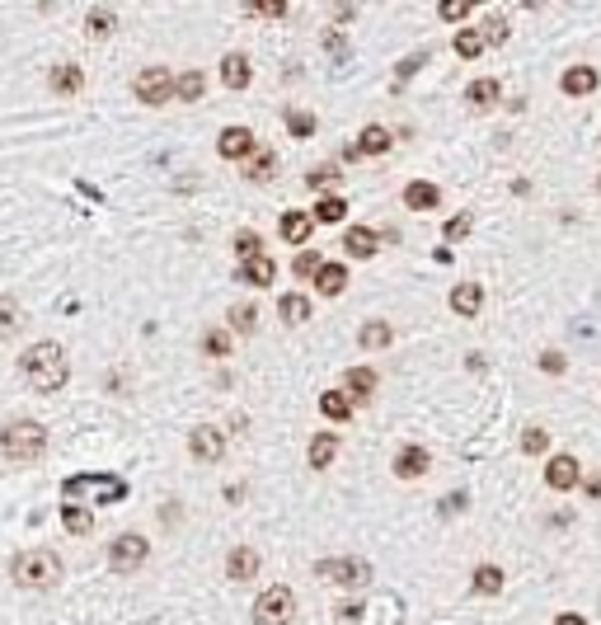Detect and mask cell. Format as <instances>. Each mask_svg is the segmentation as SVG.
<instances>
[{"instance_id":"cell-1","label":"cell","mask_w":601,"mask_h":625,"mask_svg":"<svg viewBox=\"0 0 601 625\" xmlns=\"http://www.w3.org/2000/svg\"><path fill=\"white\" fill-rule=\"evenodd\" d=\"M20 376L28 381V390L57 395L66 381H71V362H66V349H61V343H52V339L33 343V349H24V357H20Z\"/></svg>"},{"instance_id":"cell-2","label":"cell","mask_w":601,"mask_h":625,"mask_svg":"<svg viewBox=\"0 0 601 625\" xmlns=\"http://www.w3.org/2000/svg\"><path fill=\"white\" fill-rule=\"evenodd\" d=\"M0 456L14 461V466H33V461L47 456V428L33 419H10L0 423Z\"/></svg>"},{"instance_id":"cell-3","label":"cell","mask_w":601,"mask_h":625,"mask_svg":"<svg viewBox=\"0 0 601 625\" xmlns=\"http://www.w3.org/2000/svg\"><path fill=\"white\" fill-rule=\"evenodd\" d=\"M10 579L28 592H47L61 583V559L52 550H20L10 559Z\"/></svg>"},{"instance_id":"cell-4","label":"cell","mask_w":601,"mask_h":625,"mask_svg":"<svg viewBox=\"0 0 601 625\" xmlns=\"http://www.w3.org/2000/svg\"><path fill=\"white\" fill-rule=\"evenodd\" d=\"M146 555H150V541L141 532H123L108 546V565H113V573H137L146 565Z\"/></svg>"},{"instance_id":"cell-5","label":"cell","mask_w":601,"mask_h":625,"mask_svg":"<svg viewBox=\"0 0 601 625\" xmlns=\"http://www.w3.org/2000/svg\"><path fill=\"white\" fill-rule=\"evenodd\" d=\"M132 90H137V99H141V104H150V108L170 104V99H174V76H170V66H146V71H137Z\"/></svg>"},{"instance_id":"cell-6","label":"cell","mask_w":601,"mask_h":625,"mask_svg":"<svg viewBox=\"0 0 601 625\" xmlns=\"http://www.w3.org/2000/svg\"><path fill=\"white\" fill-rule=\"evenodd\" d=\"M320 579L362 592V588H372V565H366V559H357V555H348V559H325V565H320Z\"/></svg>"},{"instance_id":"cell-7","label":"cell","mask_w":601,"mask_h":625,"mask_svg":"<svg viewBox=\"0 0 601 625\" xmlns=\"http://www.w3.org/2000/svg\"><path fill=\"white\" fill-rule=\"evenodd\" d=\"M292 612H296V597L292 588H263V597L254 602V621L259 625H292Z\"/></svg>"},{"instance_id":"cell-8","label":"cell","mask_w":601,"mask_h":625,"mask_svg":"<svg viewBox=\"0 0 601 625\" xmlns=\"http://www.w3.org/2000/svg\"><path fill=\"white\" fill-rule=\"evenodd\" d=\"M188 452L197 461H221L226 456V433H221V428H212V423L193 428V433H188Z\"/></svg>"},{"instance_id":"cell-9","label":"cell","mask_w":601,"mask_h":625,"mask_svg":"<svg viewBox=\"0 0 601 625\" xmlns=\"http://www.w3.org/2000/svg\"><path fill=\"white\" fill-rule=\"evenodd\" d=\"M545 485L549 489H578L582 485V470H578V461L569 456V452H564V456H555V461H549V466H545Z\"/></svg>"},{"instance_id":"cell-10","label":"cell","mask_w":601,"mask_h":625,"mask_svg":"<svg viewBox=\"0 0 601 625\" xmlns=\"http://www.w3.org/2000/svg\"><path fill=\"white\" fill-rule=\"evenodd\" d=\"M216 151H221V160L254 156V132H249V127H226L221 137H216Z\"/></svg>"},{"instance_id":"cell-11","label":"cell","mask_w":601,"mask_h":625,"mask_svg":"<svg viewBox=\"0 0 601 625\" xmlns=\"http://www.w3.org/2000/svg\"><path fill=\"white\" fill-rule=\"evenodd\" d=\"M47 85H52V94H80L85 90V71H80V66H71V61H61V66H52V71H47Z\"/></svg>"},{"instance_id":"cell-12","label":"cell","mask_w":601,"mask_h":625,"mask_svg":"<svg viewBox=\"0 0 601 625\" xmlns=\"http://www.w3.org/2000/svg\"><path fill=\"white\" fill-rule=\"evenodd\" d=\"M343 395H348L353 405L372 400V395H376V372H372V367H353V372L343 376Z\"/></svg>"},{"instance_id":"cell-13","label":"cell","mask_w":601,"mask_h":625,"mask_svg":"<svg viewBox=\"0 0 601 625\" xmlns=\"http://www.w3.org/2000/svg\"><path fill=\"white\" fill-rule=\"evenodd\" d=\"M343 250L353 254V259H372V254L381 250V240H376V230H372V226H348Z\"/></svg>"},{"instance_id":"cell-14","label":"cell","mask_w":601,"mask_h":625,"mask_svg":"<svg viewBox=\"0 0 601 625\" xmlns=\"http://www.w3.org/2000/svg\"><path fill=\"white\" fill-rule=\"evenodd\" d=\"M395 475L399 480H419V475H428V452L423 447H399L395 452Z\"/></svg>"},{"instance_id":"cell-15","label":"cell","mask_w":601,"mask_h":625,"mask_svg":"<svg viewBox=\"0 0 601 625\" xmlns=\"http://www.w3.org/2000/svg\"><path fill=\"white\" fill-rule=\"evenodd\" d=\"M226 573L236 583H244V579H254L259 573V550H249V546H236L230 550V559H226Z\"/></svg>"},{"instance_id":"cell-16","label":"cell","mask_w":601,"mask_h":625,"mask_svg":"<svg viewBox=\"0 0 601 625\" xmlns=\"http://www.w3.org/2000/svg\"><path fill=\"white\" fill-rule=\"evenodd\" d=\"M564 94H573V99H582V94H592L597 85H601V76L592 71V66H573V71H564Z\"/></svg>"},{"instance_id":"cell-17","label":"cell","mask_w":601,"mask_h":625,"mask_svg":"<svg viewBox=\"0 0 601 625\" xmlns=\"http://www.w3.org/2000/svg\"><path fill=\"white\" fill-rule=\"evenodd\" d=\"M273 277H277V263H273L268 254H259V259L240 263V283H249V287H268Z\"/></svg>"},{"instance_id":"cell-18","label":"cell","mask_w":601,"mask_h":625,"mask_svg":"<svg viewBox=\"0 0 601 625\" xmlns=\"http://www.w3.org/2000/svg\"><path fill=\"white\" fill-rule=\"evenodd\" d=\"M249 76H254V71H249V57H244V52H230V57L221 61V85H226V90H244Z\"/></svg>"},{"instance_id":"cell-19","label":"cell","mask_w":601,"mask_h":625,"mask_svg":"<svg viewBox=\"0 0 601 625\" xmlns=\"http://www.w3.org/2000/svg\"><path fill=\"white\" fill-rule=\"evenodd\" d=\"M348 287V268L343 263H320V273H315V292L320 296H339Z\"/></svg>"},{"instance_id":"cell-20","label":"cell","mask_w":601,"mask_h":625,"mask_svg":"<svg viewBox=\"0 0 601 625\" xmlns=\"http://www.w3.org/2000/svg\"><path fill=\"white\" fill-rule=\"evenodd\" d=\"M479 306H484V287L479 283H461L456 292H451V310H456V316H479Z\"/></svg>"},{"instance_id":"cell-21","label":"cell","mask_w":601,"mask_h":625,"mask_svg":"<svg viewBox=\"0 0 601 625\" xmlns=\"http://www.w3.org/2000/svg\"><path fill=\"white\" fill-rule=\"evenodd\" d=\"M310 230H315V217H306V212H287L282 217V240L287 244H306Z\"/></svg>"},{"instance_id":"cell-22","label":"cell","mask_w":601,"mask_h":625,"mask_svg":"<svg viewBox=\"0 0 601 625\" xmlns=\"http://www.w3.org/2000/svg\"><path fill=\"white\" fill-rule=\"evenodd\" d=\"M277 316H282V325H306V320H310V301H306L300 292H287V296L277 301Z\"/></svg>"},{"instance_id":"cell-23","label":"cell","mask_w":601,"mask_h":625,"mask_svg":"<svg viewBox=\"0 0 601 625\" xmlns=\"http://www.w3.org/2000/svg\"><path fill=\"white\" fill-rule=\"evenodd\" d=\"M395 146V137L386 127H362V141H357V156H386Z\"/></svg>"},{"instance_id":"cell-24","label":"cell","mask_w":601,"mask_h":625,"mask_svg":"<svg viewBox=\"0 0 601 625\" xmlns=\"http://www.w3.org/2000/svg\"><path fill=\"white\" fill-rule=\"evenodd\" d=\"M113 28H118V14H113V10L94 5V10L85 14V38H108Z\"/></svg>"},{"instance_id":"cell-25","label":"cell","mask_w":601,"mask_h":625,"mask_svg":"<svg viewBox=\"0 0 601 625\" xmlns=\"http://www.w3.org/2000/svg\"><path fill=\"white\" fill-rule=\"evenodd\" d=\"M61 522H66V532H71V536L94 532V513H90V508H80V503H66L61 508Z\"/></svg>"},{"instance_id":"cell-26","label":"cell","mask_w":601,"mask_h":625,"mask_svg":"<svg viewBox=\"0 0 601 625\" xmlns=\"http://www.w3.org/2000/svg\"><path fill=\"white\" fill-rule=\"evenodd\" d=\"M203 90H207L203 71H183V76H174V99H183V104H193V99H203Z\"/></svg>"},{"instance_id":"cell-27","label":"cell","mask_w":601,"mask_h":625,"mask_svg":"<svg viewBox=\"0 0 601 625\" xmlns=\"http://www.w3.org/2000/svg\"><path fill=\"white\" fill-rule=\"evenodd\" d=\"M320 409H325L329 419H339V423L353 419V400H348L343 390H325V395H320Z\"/></svg>"},{"instance_id":"cell-28","label":"cell","mask_w":601,"mask_h":625,"mask_svg":"<svg viewBox=\"0 0 601 625\" xmlns=\"http://www.w3.org/2000/svg\"><path fill=\"white\" fill-rule=\"evenodd\" d=\"M333 456H339V437H329V433H320V437H315V442H310V466H315V470H325V466H329V461H333Z\"/></svg>"},{"instance_id":"cell-29","label":"cell","mask_w":601,"mask_h":625,"mask_svg":"<svg viewBox=\"0 0 601 625\" xmlns=\"http://www.w3.org/2000/svg\"><path fill=\"white\" fill-rule=\"evenodd\" d=\"M475 592H484V597L503 592V569H498V565H479L475 569Z\"/></svg>"},{"instance_id":"cell-30","label":"cell","mask_w":601,"mask_h":625,"mask_svg":"<svg viewBox=\"0 0 601 625\" xmlns=\"http://www.w3.org/2000/svg\"><path fill=\"white\" fill-rule=\"evenodd\" d=\"M475 108H493L498 104V80H470V90H465Z\"/></svg>"},{"instance_id":"cell-31","label":"cell","mask_w":601,"mask_h":625,"mask_svg":"<svg viewBox=\"0 0 601 625\" xmlns=\"http://www.w3.org/2000/svg\"><path fill=\"white\" fill-rule=\"evenodd\" d=\"M405 203L423 212V207H437L442 193H437V184H409V188H405Z\"/></svg>"},{"instance_id":"cell-32","label":"cell","mask_w":601,"mask_h":625,"mask_svg":"<svg viewBox=\"0 0 601 625\" xmlns=\"http://www.w3.org/2000/svg\"><path fill=\"white\" fill-rule=\"evenodd\" d=\"M479 52H484V33H479V28H461V33H456V57L475 61Z\"/></svg>"},{"instance_id":"cell-33","label":"cell","mask_w":601,"mask_h":625,"mask_svg":"<svg viewBox=\"0 0 601 625\" xmlns=\"http://www.w3.org/2000/svg\"><path fill=\"white\" fill-rule=\"evenodd\" d=\"M14 329H20V301H14V296H0V343H5Z\"/></svg>"},{"instance_id":"cell-34","label":"cell","mask_w":601,"mask_h":625,"mask_svg":"<svg viewBox=\"0 0 601 625\" xmlns=\"http://www.w3.org/2000/svg\"><path fill=\"white\" fill-rule=\"evenodd\" d=\"M390 339H395V329L386 320H372V325L362 329V349H386Z\"/></svg>"},{"instance_id":"cell-35","label":"cell","mask_w":601,"mask_h":625,"mask_svg":"<svg viewBox=\"0 0 601 625\" xmlns=\"http://www.w3.org/2000/svg\"><path fill=\"white\" fill-rule=\"evenodd\" d=\"M273 170H277V156H273V151H263V156H254V160L244 164V174L254 179V184H263V179H273Z\"/></svg>"},{"instance_id":"cell-36","label":"cell","mask_w":601,"mask_h":625,"mask_svg":"<svg viewBox=\"0 0 601 625\" xmlns=\"http://www.w3.org/2000/svg\"><path fill=\"white\" fill-rule=\"evenodd\" d=\"M236 254H240V263H249V259H259V254H263L259 230H240V236H236Z\"/></svg>"},{"instance_id":"cell-37","label":"cell","mask_w":601,"mask_h":625,"mask_svg":"<svg viewBox=\"0 0 601 625\" xmlns=\"http://www.w3.org/2000/svg\"><path fill=\"white\" fill-rule=\"evenodd\" d=\"M343 217H348V203H343V197H325V203L315 207V221H325V226L343 221Z\"/></svg>"},{"instance_id":"cell-38","label":"cell","mask_w":601,"mask_h":625,"mask_svg":"<svg viewBox=\"0 0 601 625\" xmlns=\"http://www.w3.org/2000/svg\"><path fill=\"white\" fill-rule=\"evenodd\" d=\"M203 353L207 357H226L230 353V334H226V329H207V334H203Z\"/></svg>"},{"instance_id":"cell-39","label":"cell","mask_w":601,"mask_h":625,"mask_svg":"<svg viewBox=\"0 0 601 625\" xmlns=\"http://www.w3.org/2000/svg\"><path fill=\"white\" fill-rule=\"evenodd\" d=\"M479 33H484V47H498V43H508V14H493V20L484 24Z\"/></svg>"},{"instance_id":"cell-40","label":"cell","mask_w":601,"mask_h":625,"mask_svg":"<svg viewBox=\"0 0 601 625\" xmlns=\"http://www.w3.org/2000/svg\"><path fill=\"white\" fill-rule=\"evenodd\" d=\"M320 263H325V259L315 254V250H300V254L292 259V273H296V277H315V273H320Z\"/></svg>"},{"instance_id":"cell-41","label":"cell","mask_w":601,"mask_h":625,"mask_svg":"<svg viewBox=\"0 0 601 625\" xmlns=\"http://www.w3.org/2000/svg\"><path fill=\"white\" fill-rule=\"evenodd\" d=\"M254 320H259L254 306H236V310H230V325H236V334H254Z\"/></svg>"},{"instance_id":"cell-42","label":"cell","mask_w":601,"mask_h":625,"mask_svg":"<svg viewBox=\"0 0 601 625\" xmlns=\"http://www.w3.org/2000/svg\"><path fill=\"white\" fill-rule=\"evenodd\" d=\"M549 447V433H545V428H526V433H522V452L526 456H536V452H545Z\"/></svg>"},{"instance_id":"cell-43","label":"cell","mask_w":601,"mask_h":625,"mask_svg":"<svg viewBox=\"0 0 601 625\" xmlns=\"http://www.w3.org/2000/svg\"><path fill=\"white\" fill-rule=\"evenodd\" d=\"M287 127H292V137H310V132H315V113L292 108V113H287Z\"/></svg>"},{"instance_id":"cell-44","label":"cell","mask_w":601,"mask_h":625,"mask_svg":"<svg viewBox=\"0 0 601 625\" xmlns=\"http://www.w3.org/2000/svg\"><path fill=\"white\" fill-rule=\"evenodd\" d=\"M470 226H475V217H470V212H461V217H451V221L442 226V236H446V240H461V236H470Z\"/></svg>"},{"instance_id":"cell-45","label":"cell","mask_w":601,"mask_h":625,"mask_svg":"<svg viewBox=\"0 0 601 625\" xmlns=\"http://www.w3.org/2000/svg\"><path fill=\"white\" fill-rule=\"evenodd\" d=\"M470 10H475L470 0H442V5H437V14H442V20H465Z\"/></svg>"},{"instance_id":"cell-46","label":"cell","mask_w":601,"mask_h":625,"mask_svg":"<svg viewBox=\"0 0 601 625\" xmlns=\"http://www.w3.org/2000/svg\"><path fill=\"white\" fill-rule=\"evenodd\" d=\"M249 14H263V20H282V14H287V5H282V0H263V5H244Z\"/></svg>"},{"instance_id":"cell-47","label":"cell","mask_w":601,"mask_h":625,"mask_svg":"<svg viewBox=\"0 0 601 625\" xmlns=\"http://www.w3.org/2000/svg\"><path fill=\"white\" fill-rule=\"evenodd\" d=\"M333 179H339V170H333V164H320V170H310V184H315V188L333 184Z\"/></svg>"},{"instance_id":"cell-48","label":"cell","mask_w":601,"mask_h":625,"mask_svg":"<svg viewBox=\"0 0 601 625\" xmlns=\"http://www.w3.org/2000/svg\"><path fill=\"white\" fill-rule=\"evenodd\" d=\"M541 372H549V376H559V372H564V357H559L555 349H549V353H541Z\"/></svg>"},{"instance_id":"cell-49","label":"cell","mask_w":601,"mask_h":625,"mask_svg":"<svg viewBox=\"0 0 601 625\" xmlns=\"http://www.w3.org/2000/svg\"><path fill=\"white\" fill-rule=\"evenodd\" d=\"M555 625H588V621H582V616H578V612H564V616H559V621H555Z\"/></svg>"},{"instance_id":"cell-50","label":"cell","mask_w":601,"mask_h":625,"mask_svg":"<svg viewBox=\"0 0 601 625\" xmlns=\"http://www.w3.org/2000/svg\"><path fill=\"white\" fill-rule=\"evenodd\" d=\"M582 489H588L592 499H601V480H582Z\"/></svg>"},{"instance_id":"cell-51","label":"cell","mask_w":601,"mask_h":625,"mask_svg":"<svg viewBox=\"0 0 601 625\" xmlns=\"http://www.w3.org/2000/svg\"><path fill=\"white\" fill-rule=\"evenodd\" d=\"M597 188H601V179H597Z\"/></svg>"}]
</instances>
